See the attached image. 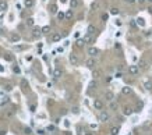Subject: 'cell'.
I'll list each match as a JSON object with an SVG mask.
<instances>
[{
  "mask_svg": "<svg viewBox=\"0 0 152 135\" xmlns=\"http://www.w3.org/2000/svg\"><path fill=\"white\" fill-rule=\"evenodd\" d=\"M24 6L28 7V8L32 7V6H34V0H24Z\"/></svg>",
  "mask_w": 152,
  "mask_h": 135,
  "instance_id": "22",
  "label": "cell"
},
{
  "mask_svg": "<svg viewBox=\"0 0 152 135\" xmlns=\"http://www.w3.org/2000/svg\"><path fill=\"white\" fill-rule=\"evenodd\" d=\"M135 21H137L138 25H141V27H144V25H145V20H144V18H138V20H135Z\"/></svg>",
  "mask_w": 152,
  "mask_h": 135,
  "instance_id": "28",
  "label": "cell"
},
{
  "mask_svg": "<svg viewBox=\"0 0 152 135\" xmlns=\"http://www.w3.org/2000/svg\"><path fill=\"white\" fill-rule=\"evenodd\" d=\"M144 88L147 90H152V81H145L144 82Z\"/></svg>",
  "mask_w": 152,
  "mask_h": 135,
  "instance_id": "17",
  "label": "cell"
},
{
  "mask_svg": "<svg viewBox=\"0 0 152 135\" xmlns=\"http://www.w3.org/2000/svg\"><path fill=\"white\" fill-rule=\"evenodd\" d=\"M133 114V109L130 106H126L124 107V116H131Z\"/></svg>",
  "mask_w": 152,
  "mask_h": 135,
  "instance_id": "14",
  "label": "cell"
},
{
  "mask_svg": "<svg viewBox=\"0 0 152 135\" xmlns=\"http://www.w3.org/2000/svg\"><path fill=\"white\" fill-rule=\"evenodd\" d=\"M85 65L88 67V68H95V65H96V60L91 57V59H88V60L85 61Z\"/></svg>",
  "mask_w": 152,
  "mask_h": 135,
  "instance_id": "3",
  "label": "cell"
},
{
  "mask_svg": "<svg viewBox=\"0 0 152 135\" xmlns=\"http://www.w3.org/2000/svg\"><path fill=\"white\" fill-rule=\"evenodd\" d=\"M64 125H66V127H70V123H68V120H66V123H64Z\"/></svg>",
  "mask_w": 152,
  "mask_h": 135,
  "instance_id": "46",
  "label": "cell"
},
{
  "mask_svg": "<svg viewBox=\"0 0 152 135\" xmlns=\"http://www.w3.org/2000/svg\"><path fill=\"white\" fill-rule=\"evenodd\" d=\"M34 24H35V21H34V18H27V25H30V27H34Z\"/></svg>",
  "mask_w": 152,
  "mask_h": 135,
  "instance_id": "27",
  "label": "cell"
},
{
  "mask_svg": "<svg viewBox=\"0 0 152 135\" xmlns=\"http://www.w3.org/2000/svg\"><path fill=\"white\" fill-rule=\"evenodd\" d=\"M70 6H71V8H77L80 6V1L78 0H70Z\"/></svg>",
  "mask_w": 152,
  "mask_h": 135,
  "instance_id": "20",
  "label": "cell"
},
{
  "mask_svg": "<svg viewBox=\"0 0 152 135\" xmlns=\"http://www.w3.org/2000/svg\"><path fill=\"white\" fill-rule=\"evenodd\" d=\"M61 75H63V70H61V68L57 67V68H55V70H53V78H55V79H59Z\"/></svg>",
  "mask_w": 152,
  "mask_h": 135,
  "instance_id": "4",
  "label": "cell"
},
{
  "mask_svg": "<svg viewBox=\"0 0 152 135\" xmlns=\"http://www.w3.org/2000/svg\"><path fill=\"white\" fill-rule=\"evenodd\" d=\"M4 89L7 90V92H10V90L13 89V85L11 84H7V85H4Z\"/></svg>",
  "mask_w": 152,
  "mask_h": 135,
  "instance_id": "35",
  "label": "cell"
},
{
  "mask_svg": "<svg viewBox=\"0 0 152 135\" xmlns=\"http://www.w3.org/2000/svg\"><path fill=\"white\" fill-rule=\"evenodd\" d=\"M88 54H89L91 57H95V56H98V54H99V50H98L96 47H93V46H91V47L88 49Z\"/></svg>",
  "mask_w": 152,
  "mask_h": 135,
  "instance_id": "6",
  "label": "cell"
},
{
  "mask_svg": "<svg viewBox=\"0 0 152 135\" xmlns=\"http://www.w3.org/2000/svg\"><path fill=\"white\" fill-rule=\"evenodd\" d=\"M93 107H95L96 110H102V109H103V102L99 100V99H95V100H93Z\"/></svg>",
  "mask_w": 152,
  "mask_h": 135,
  "instance_id": "5",
  "label": "cell"
},
{
  "mask_svg": "<svg viewBox=\"0 0 152 135\" xmlns=\"http://www.w3.org/2000/svg\"><path fill=\"white\" fill-rule=\"evenodd\" d=\"M6 134H7V132H6L4 130H0V135H6Z\"/></svg>",
  "mask_w": 152,
  "mask_h": 135,
  "instance_id": "43",
  "label": "cell"
},
{
  "mask_svg": "<svg viewBox=\"0 0 152 135\" xmlns=\"http://www.w3.org/2000/svg\"><path fill=\"white\" fill-rule=\"evenodd\" d=\"M68 59H70V63H71L73 65H77V64H78V57H77L76 54H73V53H71Z\"/></svg>",
  "mask_w": 152,
  "mask_h": 135,
  "instance_id": "9",
  "label": "cell"
},
{
  "mask_svg": "<svg viewBox=\"0 0 152 135\" xmlns=\"http://www.w3.org/2000/svg\"><path fill=\"white\" fill-rule=\"evenodd\" d=\"M13 71H14L15 74H20V73H21V70H20L18 65H13Z\"/></svg>",
  "mask_w": 152,
  "mask_h": 135,
  "instance_id": "33",
  "label": "cell"
},
{
  "mask_svg": "<svg viewBox=\"0 0 152 135\" xmlns=\"http://www.w3.org/2000/svg\"><path fill=\"white\" fill-rule=\"evenodd\" d=\"M84 42H85V43H93V38H92V35L87 33V35L84 36Z\"/></svg>",
  "mask_w": 152,
  "mask_h": 135,
  "instance_id": "11",
  "label": "cell"
},
{
  "mask_svg": "<svg viewBox=\"0 0 152 135\" xmlns=\"http://www.w3.org/2000/svg\"><path fill=\"white\" fill-rule=\"evenodd\" d=\"M64 15H66V18H67V20H70V18H73V11H71V10H68Z\"/></svg>",
  "mask_w": 152,
  "mask_h": 135,
  "instance_id": "31",
  "label": "cell"
},
{
  "mask_svg": "<svg viewBox=\"0 0 152 135\" xmlns=\"http://www.w3.org/2000/svg\"><path fill=\"white\" fill-rule=\"evenodd\" d=\"M127 3H134V1H137V0H126Z\"/></svg>",
  "mask_w": 152,
  "mask_h": 135,
  "instance_id": "49",
  "label": "cell"
},
{
  "mask_svg": "<svg viewBox=\"0 0 152 135\" xmlns=\"http://www.w3.org/2000/svg\"><path fill=\"white\" fill-rule=\"evenodd\" d=\"M99 74H101V71H99V70H93L92 77H93V78H98V77H99Z\"/></svg>",
  "mask_w": 152,
  "mask_h": 135,
  "instance_id": "34",
  "label": "cell"
},
{
  "mask_svg": "<svg viewBox=\"0 0 152 135\" xmlns=\"http://www.w3.org/2000/svg\"><path fill=\"white\" fill-rule=\"evenodd\" d=\"M128 73H130L131 75H137L138 73H139V67H138V65H135V64L130 65V67H128Z\"/></svg>",
  "mask_w": 152,
  "mask_h": 135,
  "instance_id": "2",
  "label": "cell"
},
{
  "mask_svg": "<svg viewBox=\"0 0 152 135\" xmlns=\"http://www.w3.org/2000/svg\"><path fill=\"white\" fill-rule=\"evenodd\" d=\"M109 119H110L109 113H107V111H105V110H102V111H101V114H99V120L102 121V123H107V121H109Z\"/></svg>",
  "mask_w": 152,
  "mask_h": 135,
  "instance_id": "1",
  "label": "cell"
},
{
  "mask_svg": "<svg viewBox=\"0 0 152 135\" xmlns=\"http://www.w3.org/2000/svg\"><path fill=\"white\" fill-rule=\"evenodd\" d=\"M85 135H93V132H85Z\"/></svg>",
  "mask_w": 152,
  "mask_h": 135,
  "instance_id": "51",
  "label": "cell"
},
{
  "mask_svg": "<svg viewBox=\"0 0 152 135\" xmlns=\"http://www.w3.org/2000/svg\"><path fill=\"white\" fill-rule=\"evenodd\" d=\"M10 39H11V42H13V43H17V42H20V39H21V36H20L18 33H13Z\"/></svg>",
  "mask_w": 152,
  "mask_h": 135,
  "instance_id": "12",
  "label": "cell"
},
{
  "mask_svg": "<svg viewBox=\"0 0 152 135\" xmlns=\"http://www.w3.org/2000/svg\"><path fill=\"white\" fill-rule=\"evenodd\" d=\"M148 13H149V14H152V6H149V7H148Z\"/></svg>",
  "mask_w": 152,
  "mask_h": 135,
  "instance_id": "44",
  "label": "cell"
},
{
  "mask_svg": "<svg viewBox=\"0 0 152 135\" xmlns=\"http://www.w3.org/2000/svg\"><path fill=\"white\" fill-rule=\"evenodd\" d=\"M122 73H116V77H117V78H120V77H122Z\"/></svg>",
  "mask_w": 152,
  "mask_h": 135,
  "instance_id": "48",
  "label": "cell"
},
{
  "mask_svg": "<svg viewBox=\"0 0 152 135\" xmlns=\"http://www.w3.org/2000/svg\"><path fill=\"white\" fill-rule=\"evenodd\" d=\"M114 47H116V49H120L122 46H120V43H116V45H114Z\"/></svg>",
  "mask_w": 152,
  "mask_h": 135,
  "instance_id": "47",
  "label": "cell"
},
{
  "mask_svg": "<svg viewBox=\"0 0 152 135\" xmlns=\"http://www.w3.org/2000/svg\"><path fill=\"white\" fill-rule=\"evenodd\" d=\"M122 92H123V95H131L133 93V89L128 88V86H124V88H122Z\"/></svg>",
  "mask_w": 152,
  "mask_h": 135,
  "instance_id": "13",
  "label": "cell"
},
{
  "mask_svg": "<svg viewBox=\"0 0 152 135\" xmlns=\"http://www.w3.org/2000/svg\"><path fill=\"white\" fill-rule=\"evenodd\" d=\"M91 8H92V10H98V8H99V1H98V0H96V1H93V3L91 4Z\"/></svg>",
  "mask_w": 152,
  "mask_h": 135,
  "instance_id": "24",
  "label": "cell"
},
{
  "mask_svg": "<svg viewBox=\"0 0 152 135\" xmlns=\"http://www.w3.org/2000/svg\"><path fill=\"white\" fill-rule=\"evenodd\" d=\"M0 71H1V73L4 71V67H3V65H0Z\"/></svg>",
  "mask_w": 152,
  "mask_h": 135,
  "instance_id": "50",
  "label": "cell"
},
{
  "mask_svg": "<svg viewBox=\"0 0 152 135\" xmlns=\"http://www.w3.org/2000/svg\"><path fill=\"white\" fill-rule=\"evenodd\" d=\"M8 102V98H3V100H1V103L4 105V103H7Z\"/></svg>",
  "mask_w": 152,
  "mask_h": 135,
  "instance_id": "41",
  "label": "cell"
},
{
  "mask_svg": "<svg viewBox=\"0 0 152 135\" xmlns=\"http://www.w3.org/2000/svg\"><path fill=\"white\" fill-rule=\"evenodd\" d=\"M24 134L31 135V134H32V130H31L30 127H25V128H24Z\"/></svg>",
  "mask_w": 152,
  "mask_h": 135,
  "instance_id": "32",
  "label": "cell"
},
{
  "mask_svg": "<svg viewBox=\"0 0 152 135\" xmlns=\"http://www.w3.org/2000/svg\"><path fill=\"white\" fill-rule=\"evenodd\" d=\"M147 1H149V3H151V4H152V0H147Z\"/></svg>",
  "mask_w": 152,
  "mask_h": 135,
  "instance_id": "53",
  "label": "cell"
},
{
  "mask_svg": "<svg viewBox=\"0 0 152 135\" xmlns=\"http://www.w3.org/2000/svg\"><path fill=\"white\" fill-rule=\"evenodd\" d=\"M76 46L77 47H80V49H82L84 46H85V42H84V39H78L76 42Z\"/></svg>",
  "mask_w": 152,
  "mask_h": 135,
  "instance_id": "18",
  "label": "cell"
},
{
  "mask_svg": "<svg viewBox=\"0 0 152 135\" xmlns=\"http://www.w3.org/2000/svg\"><path fill=\"white\" fill-rule=\"evenodd\" d=\"M7 7H8L7 1H6V0H0V11H6Z\"/></svg>",
  "mask_w": 152,
  "mask_h": 135,
  "instance_id": "10",
  "label": "cell"
},
{
  "mask_svg": "<svg viewBox=\"0 0 152 135\" xmlns=\"http://www.w3.org/2000/svg\"><path fill=\"white\" fill-rule=\"evenodd\" d=\"M41 35H42L41 29H39L38 27H34V29H32V36H34V38H39Z\"/></svg>",
  "mask_w": 152,
  "mask_h": 135,
  "instance_id": "8",
  "label": "cell"
},
{
  "mask_svg": "<svg viewBox=\"0 0 152 135\" xmlns=\"http://www.w3.org/2000/svg\"><path fill=\"white\" fill-rule=\"evenodd\" d=\"M96 86H98V82H96V81H95V79H93V81H91V82H89V88H91V89H95V88H96Z\"/></svg>",
  "mask_w": 152,
  "mask_h": 135,
  "instance_id": "26",
  "label": "cell"
},
{
  "mask_svg": "<svg viewBox=\"0 0 152 135\" xmlns=\"http://www.w3.org/2000/svg\"><path fill=\"white\" fill-rule=\"evenodd\" d=\"M60 39H61L60 33H57V32H56V33H53V35H52V41H53V42H59Z\"/></svg>",
  "mask_w": 152,
  "mask_h": 135,
  "instance_id": "16",
  "label": "cell"
},
{
  "mask_svg": "<svg viewBox=\"0 0 152 135\" xmlns=\"http://www.w3.org/2000/svg\"><path fill=\"white\" fill-rule=\"evenodd\" d=\"M4 57H6V60H13V57H11V56H10V54H6V56H4Z\"/></svg>",
  "mask_w": 152,
  "mask_h": 135,
  "instance_id": "40",
  "label": "cell"
},
{
  "mask_svg": "<svg viewBox=\"0 0 152 135\" xmlns=\"http://www.w3.org/2000/svg\"><path fill=\"white\" fill-rule=\"evenodd\" d=\"M114 24H116L117 27H120V25H122V20H116V21H114Z\"/></svg>",
  "mask_w": 152,
  "mask_h": 135,
  "instance_id": "39",
  "label": "cell"
},
{
  "mask_svg": "<svg viewBox=\"0 0 152 135\" xmlns=\"http://www.w3.org/2000/svg\"><path fill=\"white\" fill-rule=\"evenodd\" d=\"M49 11H50L52 14H57V6H56V4H52V6L49 7Z\"/></svg>",
  "mask_w": 152,
  "mask_h": 135,
  "instance_id": "19",
  "label": "cell"
},
{
  "mask_svg": "<svg viewBox=\"0 0 152 135\" xmlns=\"http://www.w3.org/2000/svg\"><path fill=\"white\" fill-rule=\"evenodd\" d=\"M55 130H56L55 125H49V127H47V131H55Z\"/></svg>",
  "mask_w": 152,
  "mask_h": 135,
  "instance_id": "37",
  "label": "cell"
},
{
  "mask_svg": "<svg viewBox=\"0 0 152 135\" xmlns=\"http://www.w3.org/2000/svg\"><path fill=\"white\" fill-rule=\"evenodd\" d=\"M105 98H106L107 102H113V99H114V93H113L112 90H107L106 93H105Z\"/></svg>",
  "mask_w": 152,
  "mask_h": 135,
  "instance_id": "7",
  "label": "cell"
},
{
  "mask_svg": "<svg viewBox=\"0 0 152 135\" xmlns=\"http://www.w3.org/2000/svg\"><path fill=\"white\" fill-rule=\"evenodd\" d=\"M141 68H147V61L145 60H139V64H138Z\"/></svg>",
  "mask_w": 152,
  "mask_h": 135,
  "instance_id": "30",
  "label": "cell"
},
{
  "mask_svg": "<svg viewBox=\"0 0 152 135\" xmlns=\"http://www.w3.org/2000/svg\"><path fill=\"white\" fill-rule=\"evenodd\" d=\"M138 3H139V4H144V3H145V1H147V0H137Z\"/></svg>",
  "mask_w": 152,
  "mask_h": 135,
  "instance_id": "45",
  "label": "cell"
},
{
  "mask_svg": "<svg viewBox=\"0 0 152 135\" xmlns=\"http://www.w3.org/2000/svg\"><path fill=\"white\" fill-rule=\"evenodd\" d=\"M71 111H73V113H74V114H78V113H80V109H78V107H77V106H74V107H73V109H71Z\"/></svg>",
  "mask_w": 152,
  "mask_h": 135,
  "instance_id": "36",
  "label": "cell"
},
{
  "mask_svg": "<svg viewBox=\"0 0 152 135\" xmlns=\"http://www.w3.org/2000/svg\"><path fill=\"white\" fill-rule=\"evenodd\" d=\"M151 33H152V32H151Z\"/></svg>",
  "mask_w": 152,
  "mask_h": 135,
  "instance_id": "54",
  "label": "cell"
},
{
  "mask_svg": "<svg viewBox=\"0 0 152 135\" xmlns=\"http://www.w3.org/2000/svg\"><path fill=\"white\" fill-rule=\"evenodd\" d=\"M119 132H120L119 127H112L110 128V135H119Z\"/></svg>",
  "mask_w": 152,
  "mask_h": 135,
  "instance_id": "15",
  "label": "cell"
},
{
  "mask_svg": "<svg viewBox=\"0 0 152 135\" xmlns=\"http://www.w3.org/2000/svg\"><path fill=\"white\" fill-rule=\"evenodd\" d=\"M107 18H109L107 14H102V21H107Z\"/></svg>",
  "mask_w": 152,
  "mask_h": 135,
  "instance_id": "38",
  "label": "cell"
},
{
  "mask_svg": "<svg viewBox=\"0 0 152 135\" xmlns=\"http://www.w3.org/2000/svg\"><path fill=\"white\" fill-rule=\"evenodd\" d=\"M57 18H59V21H63V20H64V18H66V15H64V13H59V11H57Z\"/></svg>",
  "mask_w": 152,
  "mask_h": 135,
  "instance_id": "29",
  "label": "cell"
},
{
  "mask_svg": "<svg viewBox=\"0 0 152 135\" xmlns=\"http://www.w3.org/2000/svg\"><path fill=\"white\" fill-rule=\"evenodd\" d=\"M88 33H89V35H92V33H95V32H96V28H95V25H88Z\"/></svg>",
  "mask_w": 152,
  "mask_h": 135,
  "instance_id": "21",
  "label": "cell"
},
{
  "mask_svg": "<svg viewBox=\"0 0 152 135\" xmlns=\"http://www.w3.org/2000/svg\"><path fill=\"white\" fill-rule=\"evenodd\" d=\"M116 107H117V106L114 105V103H110V109H112V110H114Z\"/></svg>",
  "mask_w": 152,
  "mask_h": 135,
  "instance_id": "42",
  "label": "cell"
},
{
  "mask_svg": "<svg viewBox=\"0 0 152 135\" xmlns=\"http://www.w3.org/2000/svg\"><path fill=\"white\" fill-rule=\"evenodd\" d=\"M119 13H120V10H119L117 7H113V8L110 10V14H113V15H119Z\"/></svg>",
  "mask_w": 152,
  "mask_h": 135,
  "instance_id": "25",
  "label": "cell"
},
{
  "mask_svg": "<svg viewBox=\"0 0 152 135\" xmlns=\"http://www.w3.org/2000/svg\"><path fill=\"white\" fill-rule=\"evenodd\" d=\"M1 33H3V29H1V28H0V35H1Z\"/></svg>",
  "mask_w": 152,
  "mask_h": 135,
  "instance_id": "52",
  "label": "cell"
},
{
  "mask_svg": "<svg viewBox=\"0 0 152 135\" xmlns=\"http://www.w3.org/2000/svg\"><path fill=\"white\" fill-rule=\"evenodd\" d=\"M41 32H42V33H49V32H50V27H49V25H46V27H43V28H41Z\"/></svg>",
  "mask_w": 152,
  "mask_h": 135,
  "instance_id": "23",
  "label": "cell"
}]
</instances>
